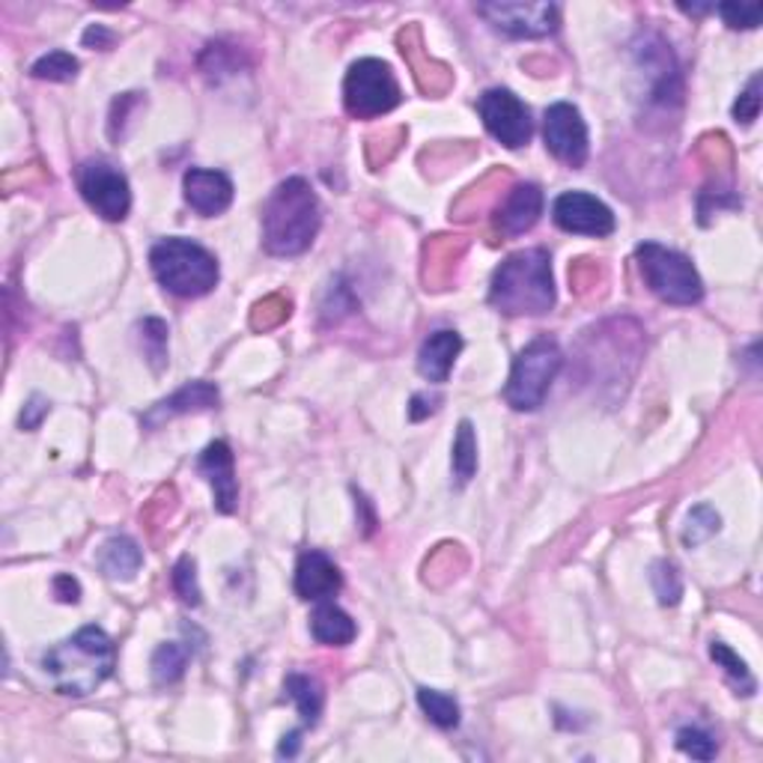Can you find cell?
I'll list each match as a JSON object with an SVG mask.
<instances>
[{
    "label": "cell",
    "instance_id": "6da1fadb",
    "mask_svg": "<svg viewBox=\"0 0 763 763\" xmlns=\"http://www.w3.org/2000/svg\"><path fill=\"white\" fill-rule=\"evenodd\" d=\"M117 665V647L99 626H84L78 633L51 647L42 656V668L60 695L87 698L99 689Z\"/></svg>",
    "mask_w": 763,
    "mask_h": 763
},
{
    "label": "cell",
    "instance_id": "7a4b0ae2",
    "mask_svg": "<svg viewBox=\"0 0 763 763\" xmlns=\"http://www.w3.org/2000/svg\"><path fill=\"white\" fill-rule=\"evenodd\" d=\"M319 224V198L308 179H284L263 209V248L275 257L305 254L317 239Z\"/></svg>",
    "mask_w": 763,
    "mask_h": 763
},
{
    "label": "cell",
    "instance_id": "3957f363",
    "mask_svg": "<svg viewBox=\"0 0 763 763\" xmlns=\"http://www.w3.org/2000/svg\"><path fill=\"white\" fill-rule=\"evenodd\" d=\"M489 305L507 317H540L555 308L552 259L543 248L516 251L496 268Z\"/></svg>",
    "mask_w": 763,
    "mask_h": 763
},
{
    "label": "cell",
    "instance_id": "277c9868",
    "mask_svg": "<svg viewBox=\"0 0 763 763\" xmlns=\"http://www.w3.org/2000/svg\"><path fill=\"white\" fill-rule=\"evenodd\" d=\"M149 268L161 287L179 298H200L219 284V259L186 236H168L149 251Z\"/></svg>",
    "mask_w": 763,
    "mask_h": 763
},
{
    "label": "cell",
    "instance_id": "5b68a950",
    "mask_svg": "<svg viewBox=\"0 0 763 763\" xmlns=\"http://www.w3.org/2000/svg\"><path fill=\"white\" fill-rule=\"evenodd\" d=\"M564 368V352L552 338H534L519 356L507 377L505 400L516 412H534L543 406L549 388Z\"/></svg>",
    "mask_w": 763,
    "mask_h": 763
},
{
    "label": "cell",
    "instance_id": "8992f818",
    "mask_svg": "<svg viewBox=\"0 0 763 763\" xmlns=\"http://www.w3.org/2000/svg\"><path fill=\"white\" fill-rule=\"evenodd\" d=\"M635 257H638L642 278L650 287V293L663 298L665 305L689 308L704 298V280L692 266V259L683 257L680 251L645 242L635 248Z\"/></svg>",
    "mask_w": 763,
    "mask_h": 763
},
{
    "label": "cell",
    "instance_id": "52a82bcc",
    "mask_svg": "<svg viewBox=\"0 0 763 763\" xmlns=\"http://www.w3.org/2000/svg\"><path fill=\"white\" fill-rule=\"evenodd\" d=\"M400 99L403 93L385 60L364 57L349 66L347 81H343V105H347L349 117H382V114H391Z\"/></svg>",
    "mask_w": 763,
    "mask_h": 763
},
{
    "label": "cell",
    "instance_id": "ba28073f",
    "mask_svg": "<svg viewBox=\"0 0 763 763\" xmlns=\"http://www.w3.org/2000/svg\"><path fill=\"white\" fill-rule=\"evenodd\" d=\"M78 191L89 206L96 209V215L105 221H123L131 209V189L129 179L110 161L93 159L84 161L78 168Z\"/></svg>",
    "mask_w": 763,
    "mask_h": 763
},
{
    "label": "cell",
    "instance_id": "9c48e42d",
    "mask_svg": "<svg viewBox=\"0 0 763 763\" xmlns=\"http://www.w3.org/2000/svg\"><path fill=\"white\" fill-rule=\"evenodd\" d=\"M477 110L484 119L486 131L505 144L507 149L526 147L531 135H534V123H531V110L513 89L492 87L486 89L484 96L477 99Z\"/></svg>",
    "mask_w": 763,
    "mask_h": 763
},
{
    "label": "cell",
    "instance_id": "30bf717a",
    "mask_svg": "<svg viewBox=\"0 0 763 763\" xmlns=\"http://www.w3.org/2000/svg\"><path fill=\"white\" fill-rule=\"evenodd\" d=\"M633 49L635 63H638V70L645 72L647 78V105L650 108H671V105H677L683 87H680V72H677L671 45L663 36H656V33H645Z\"/></svg>",
    "mask_w": 763,
    "mask_h": 763
},
{
    "label": "cell",
    "instance_id": "8fae6325",
    "mask_svg": "<svg viewBox=\"0 0 763 763\" xmlns=\"http://www.w3.org/2000/svg\"><path fill=\"white\" fill-rule=\"evenodd\" d=\"M695 156H698V161H704V170L710 173V182L698 198L701 221H707V215H713L724 206H740V200L734 198V152H731L728 138L707 135V138L698 140Z\"/></svg>",
    "mask_w": 763,
    "mask_h": 763
},
{
    "label": "cell",
    "instance_id": "7c38bea8",
    "mask_svg": "<svg viewBox=\"0 0 763 763\" xmlns=\"http://www.w3.org/2000/svg\"><path fill=\"white\" fill-rule=\"evenodd\" d=\"M477 15H484L498 33L513 40H543L555 33L561 10L555 3H477Z\"/></svg>",
    "mask_w": 763,
    "mask_h": 763
},
{
    "label": "cell",
    "instance_id": "4fadbf2b",
    "mask_svg": "<svg viewBox=\"0 0 763 763\" xmlns=\"http://www.w3.org/2000/svg\"><path fill=\"white\" fill-rule=\"evenodd\" d=\"M543 140L549 152L570 168H582L587 161V126L570 102H555L545 108Z\"/></svg>",
    "mask_w": 763,
    "mask_h": 763
},
{
    "label": "cell",
    "instance_id": "5bb4252c",
    "mask_svg": "<svg viewBox=\"0 0 763 763\" xmlns=\"http://www.w3.org/2000/svg\"><path fill=\"white\" fill-rule=\"evenodd\" d=\"M552 219L566 233L579 236H608L615 233V212L605 206L603 200L585 191H564L552 203Z\"/></svg>",
    "mask_w": 763,
    "mask_h": 763
},
{
    "label": "cell",
    "instance_id": "9a60e30c",
    "mask_svg": "<svg viewBox=\"0 0 763 763\" xmlns=\"http://www.w3.org/2000/svg\"><path fill=\"white\" fill-rule=\"evenodd\" d=\"M182 191H186V203L206 219L227 212L233 203V179L221 170L189 168L182 177Z\"/></svg>",
    "mask_w": 763,
    "mask_h": 763
},
{
    "label": "cell",
    "instance_id": "2e32d148",
    "mask_svg": "<svg viewBox=\"0 0 763 763\" xmlns=\"http://www.w3.org/2000/svg\"><path fill=\"white\" fill-rule=\"evenodd\" d=\"M543 215V191L534 182H522L507 191L496 206V230L501 236H522Z\"/></svg>",
    "mask_w": 763,
    "mask_h": 763
},
{
    "label": "cell",
    "instance_id": "e0dca14e",
    "mask_svg": "<svg viewBox=\"0 0 763 763\" xmlns=\"http://www.w3.org/2000/svg\"><path fill=\"white\" fill-rule=\"evenodd\" d=\"M396 45H400V54L409 63V70L415 75L417 87L426 96H442L454 84V75L447 70L445 63H438L424 51V40H421V28H406L400 30L396 36Z\"/></svg>",
    "mask_w": 763,
    "mask_h": 763
},
{
    "label": "cell",
    "instance_id": "ac0fdd59",
    "mask_svg": "<svg viewBox=\"0 0 763 763\" xmlns=\"http://www.w3.org/2000/svg\"><path fill=\"white\" fill-rule=\"evenodd\" d=\"M236 463H233V451L227 442H212V445L200 454L198 471L212 484L215 492V510L219 513H233L239 505V484H236Z\"/></svg>",
    "mask_w": 763,
    "mask_h": 763
},
{
    "label": "cell",
    "instance_id": "d6986e66",
    "mask_svg": "<svg viewBox=\"0 0 763 763\" xmlns=\"http://www.w3.org/2000/svg\"><path fill=\"white\" fill-rule=\"evenodd\" d=\"M296 594L301 600H328L343 587V575L340 566L319 549H308L298 555L296 564Z\"/></svg>",
    "mask_w": 763,
    "mask_h": 763
},
{
    "label": "cell",
    "instance_id": "ffe728a7",
    "mask_svg": "<svg viewBox=\"0 0 763 763\" xmlns=\"http://www.w3.org/2000/svg\"><path fill=\"white\" fill-rule=\"evenodd\" d=\"M466 239L459 236H433L424 242V278L426 289H447L456 278V268L466 257Z\"/></svg>",
    "mask_w": 763,
    "mask_h": 763
},
{
    "label": "cell",
    "instance_id": "44dd1931",
    "mask_svg": "<svg viewBox=\"0 0 763 763\" xmlns=\"http://www.w3.org/2000/svg\"><path fill=\"white\" fill-rule=\"evenodd\" d=\"M219 400H221L219 388L212 385V382H189V385H182L179 391H173L168 400H161L159 406H152V412L144 417V424L159 426L177 415L206 412V409L219 406Z\"/></svg>",
    "mask_w": 763,
    "mask_h": 763
},
{
    "label": "cell",
    "instance_id": "7402d4cb",
    "mask_svg": "<svg viewBox=\"0 0 763 763\" xmlns=\"http://www.w3.org/2000/svg\"><path fill=\"white\" fill-rule=\"evenodd\" d=\"M459 352H463V338L456 331L451 328L433 331L417 352V373L430 382H447Z\"/></svg>",
    "mask_w": 763,
    "mask_h": 763
},
{
    "label": "cell",
    "instance_id": "603a6c76",
    "mask_svg": "<svg viewBox=\"0 0 763 763\" xmlns=\"http://www.w3.org/2000/svg\"><path fill=\"white\" fill-rule=\"evenodd\" d=\"M310 633L317 638L319 645L328 647H343L349 645L358 635L356 621L335 603H322L310 617Z\"/></svg>",
    "mask_w": 763,
    "mask_h": 763
},
{
    "label": "cell",
    "instance_id": "cb8c5ba5",
    "mask_svg": "<svg viewBox=\"0 0 763 763\" xmlns=\"http://www.w3.org/2000/svg\"><path fill=\"white\" fill-rule=\"evenodd\" d=\"M140 564H144V552H140V545L126 534L110 537L108 543L99 549V566L108 579H123V582H126V579H135Z\"/></svg>",
    "mask_w": 763,
    "mask_h": 763
},
{
    "label": "cell",
    "instance_id": "d4e9b609",
    "mask_svg": "<svg viewBox=\"0 0 763 763\" xmlns=\"http://www.w3.org/2000/svg\"><path fill=\"white\" fill-rule=\"evenodd\" d=\"M284 692L293 704L298 707V716L301 722L314 728L322 716V704H326V695H322V683H319L314 675H287L284 680Z\"/></svg>",
    "mask_w": 763,
    "mask_h": 763
},
{
    "label": "cell",
    "instance_id": "484cf974",
    "mask_svg": "<svg viewBox=\"0 0 763 763\" xmlns=\"http://www.w3.org/2000/svg\"><path fill=\"white\" fill-rule=\"evenodd\" d=\"M710 659L722 668L724 677L734 683V689L743 695V698L757 692V680H754L752 671H749L745 659H740V656H736L731 647L724 645V642H713V645H710Z\"/></svg>",
    "mask_w": 763,
    "mask_h": 763
},
{
    "label": "cell",
    "instance_id": "4316f807",
    "mask_svg": "<svg viewBox=\"0 0 763 763\" xmlns=\"http://www.w3.org/2000/svg\"><path fill=\"white\" fill-rule=\"evenodd\" d=\"M417 704L426 713V719L442 731H451L459 724V704H456L454 695L438 692V689H417Z\"/></svg>",
    "mask_w": 763,
    "mask_h": 763
},
{
    "label": "cell",
    "instance_id": "83f0119b",
    "mask_svg": "<svg viewBox=\"0 0 763 763\" xmlns=\"http://www.w3.org/2000/svg\"><path fill=\"white\" fill-rule=\"evenodd\" d=\"M191 650L189 647L177 645V642H168L161 645L156 654H152V680L159 686L177 683L179 677L186 675V665H189Z\"/></svg>",
    "mask_w": 763,
    "mask_h": 763
},
{
    "label": "cell",
    "instance_id": "f1b7e54d",
    "mask_svg": "<svg viewBox=\"0 0 763 763\" xmlns=\"http://www.w3.org/2000/svg\"><path fill=\"white\" fill-rule=\"evenodd\" d=\"M451 466H454V477L459 484H468L477 471V438L471 421H463L459 430H456L454 438V456H451Z\"/></svg>",
    "mask_w": 763,
    "mask_h": 763
},
{
    "label": "cell",
    "instance_id": "f546056e",
    "mask_svg": "<svg viewBox=\"0 0 763 763\" xmlns=\"http://www.w3.org/2000/svg\"><path fill=\"white\" fill-rule=\"evenodd\" d=\"M719 528H722V516L716 513L710 505H698L689 510V516H686V526H683L680 540H683L686 549H695V545L707 543Z\"/></svg>",
    "mask_w": 763,
    "mask_h": 763
},
{
    "label": "cell",
    "instance_id": "4dcf8cb0",
    "mask_svg": "<svg viewBox=\"0 0 763 763\" xmlns=\"http://www.w3.org/2000/svg\"><path fill=\"white\" fill-rule=\"evenodd\" d=\"M138 331L140 343H144V356L149 358L152 370L159 373V370H165V364H168V322L149 317L140 322Z\"/></svg>",
    "mask_w": 763,
    "mask_h": 763
},
{
    "label": "cell",
    "instance_id": "1f68e13d",
    "mask_svg": "<svg viewBox=\"0 0 763 763\" xmlns=\"http://www.w3.org/2000/svg\"><path fill=\"white\" fill-rule=\"evenodd\" d=\"M30 75L40 81H72L78 75V60L72 57L70 51H51V54H42L33 66H30Z\"/></svg>",
    "mask_w": 763,
    "mask_h": 763
},
{
    "label": "cell",
    "instance_id": "d6a6232c",
    "mask_svg": "<svg viewBox=\"0 0 763 763\" xmlns=\"http://www.w3.org/2000/svg\"><path fill=\"white\" fill-rule=\"evenodd\" d=\"M289 314H293L289 298L275 293V296H266L263 301L254 305V310H251V328H254V331H272V328L284 326L289 319Z\"/></svg>",
    "mask_w": 763,
    "mask_h": 763
},
{
    "label": "cell",
    "instance_id": "836d02e7",
    "mask_svg": "<svg viewBox=\"0 0 763 763\" xmlns=\"http://www.w3.org/2000/svg\"><path fill=\"white\" fill-rule=\"evenodd\" d=\"M463 566H466L463 549H459V545H442L436 555L426 561V566H424L426 582L442 585V582H447V579H456V573H459Z\"/></svg>",
    "mask_w": 763,
    "mask_h": 763
},
{
    "label": "cell",
    "instance_id": "e575fe53",
    "mask_svg": "<svg viewBox=\"0 0 763 763\" xmlns=\"http://www.w3.org/2000/svg\"><path fill=\"white\" fill-rule=\"evenodd\" d=\"M650 582H654V591L656 596H659V603H680V596H683V579H680V570H677L671 561H656L654 570H650Z\"/></svg>",
    "mask_w": 763,
    "mask_h": 763
},
{
    "label": "cell",
    "instance_id": "d590c367",
    "mask_svg": "<svg viewBox=\"0 0 763 763\" xmlns=\"http://www.w3.org/2000/svg\"><path fill=\"white\" fill-rule=\"evenodd\" d=\"M173 591L186 605L198 608L200 605V585H198V564L194 558L182 555L173 566Z\"/></svg>",
    "mask_w": 763,
    "mask_h": 763
},
{
    "label": "cell",
    "instance_id": "8d00e7d4",
    "mask_svg": "<svg viewBox=\"0 0 763 763\" xmlns=\"http://www.w3.org/2000/svg\"><path fill=\"white\" fill-rule=\"evenodd\" d=\"M200 70L206 72L209 78H221V75H230V72L239 70V51L227 49L224 42H212L203 51L200 57Z\"/></svg>",
    "mask_w": 763,
    "mask_h": 763
},
{
    "label": "cell",
    "instance_id": "74e56055",
    "mask_svg": "<svg viewBox=\"0 0 763 763\" xmlns=\"http://www.w3.org/2000/svg\"><path fill=\"white\" fill-rule=\"evenodd\" d=\"M677 749L683 754H689V757H695V761H713L716 757V740L707 731H701V728H680L677 731Z\"/></svg>",
    "mask_w": 763,
    "mask_h": 763
},
{
    "label": "cell",
    "instance_id": "f35d334b",
    "mask_svg": "<svg viewBox=\"0 0 763 763\" xmlns=\"http://www.w3.org/2000/svg\"><path fill=\"white\" fill-rule=\"evenodd\" d=\"M716 12L722 15L728 28H734V30L761 28V19H763L761 3H719Z\"/></svg>",
    "mask_w": 763,
    "mask_h": 763
},
{
    "label": "cell",
    "instance_id": "ab89813d",
    "mask_svg": "<svg viewBox=\"0 0 763 763\" xmlns=\"http://www.w3.org/2000/svg\"><path fill=\"white\" fill-rule=\"evenodd\" d=\"M761 75H752V81H749V87L740 93V99L734 102V119L736 123H743V126H752L754 119H757V114H761Z\"/></svg>",
    "mask_w": 763,
    "mask_h": 763
},
{
    "label": "cell",
    "instance_id": "60d3db41",
    "mask_svg": "<svg viewBox=\"0 0 763 763\" xmlns=\"http://www.w3.org/2000/svg\"><path fill=\"white\" fill-rule=\"evenodd\" d=\"M603 284V266L594 263V259H575L570 266V287L579 293V296H587L591 289H596Z\"/></svg>",
    "mask_w": 763,
    "mask_h": 763
},
{
    "label": "cell",
    "instance_id": "b9f144b4",
    "mask_svg": "<svg viewBox=\"0 0 763 763\" xmlns=\"http://www.w3.org/2000/svg\"><path fill=\"white\" fill-rule=\"evenodd\" d=\"M140 93H123L119 99H114V105H110V123H108V131L110 138L119 140L123 138V129H126V123H129V114L135 108H140Z\"/></svg>",
    "mask_w": 763,
    "mask_h": 763
},
{
    "label": "cell",
    "instance_id": "7bdbcfd3",
    "mask_svg": "<svg viewBox=\"0 0 763 763\" xmlns=\"http://www.w3.org/2000/svg\"><path fill=\"white\" fill-rule=\"evenodd\" d=\"M49 409L51 406L42 396H33L28 406H24V412H21V430H36L42 417L49 415Z\"/></svg>",
    "mask_w": 763,
    "mask_h": 763
},
{
    "label": "cell",
    "instance_id": "ee69618b",
    "mask_svg": "<svg viewBox=\"0 0 763 763\" xmlns=\"http://www.w3.org/2000/svg\"><path fill=\"white\" fill-rule=\"evenodd\" d=\"M114 42H117V36H114L108 28H102V24H89V28L84 30V45H87V49L108 51Z\"/></svg>",
    "mask_w": 763,
    "mask_h": 763
},
{
    "label": "cell",
    "instance_id": "f6af8a7d",
    "mask_svg": "<svg viewBox=\"0 0 763 763\" xmlns=\"http://www.w3.org/2000/svg\"><path fill=\"white\" fill-rule=\"evenodd\" d=\"M54 596H57L60 603H78L81 585L72 579V575L60 573L57 579H54Z\"/></svg>",
    "mask_w": 763,
    "mask_h": 763
},
{
    "label": "cell",
    "instance_id": "bcb514c9",
    "mask_svg": "<svg viewBox=\"0 0 763 763\" xmlns=\"http://www.w3.org/2000/svg\"><path fill=\"white\" fill-rule=\"evenodd\" d=\"M436 409H438V396L415 394L412 396V406H409V417H412V421H424V417L433 415Z\"/></svg>",
    "mask_w": 763,
    "mask_h": 763
},
{
    "label": "cell",
    "instance_id": "7dc6e473",
    "mask_svg": "<svg viewBox=\"0 0 763 763\" xmlns=\"http://www.w3.org/2000/svg\"><path fill=\"white\" fill-rule=\"evenodd\" d=\"M298 736H301L298 731H293V734L284 736V743H280V749H278L280 757H296L298 745H301V740H298Z\"/></svg>",
    "mask_w": 763,
    "mask_h": 763
},
{
    "label": "cell",
    "instance_id": "c3c4849f",
    "mask_svg": "<svg viewBox=\"0 0 763 763\" xmlns=\"http://www.w3.org/2000/svg\"><path fill=\"white\" fill-rule=\"evenodd\" d=\"M680 10L689 15H704V12H716L713 3H680Z\"/></svg>",
    "mask_w": 763,
    "mask_h": 763
}]
</instances>
